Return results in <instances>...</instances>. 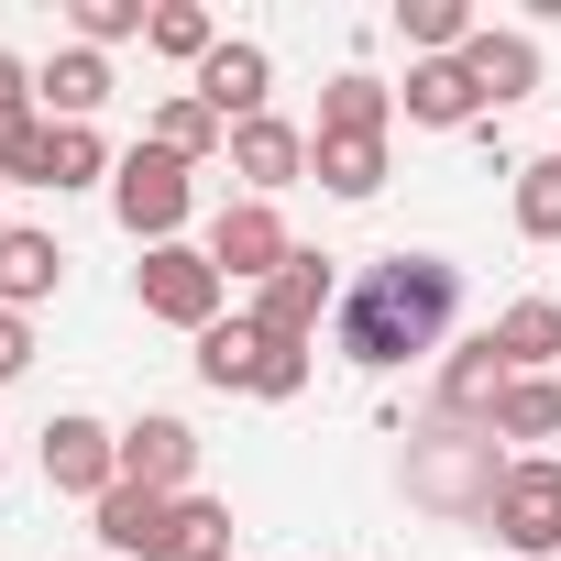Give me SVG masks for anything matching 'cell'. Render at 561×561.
<instances>
[{"label": "cell", "mask_w": 561, "mask_h": 561, "mask_svg": "<svg viewBox=\"0 0 561 561\" xmlns=\"http://www.w3.org/2000/svg\"><path fill=\"white\" fill-rule=\"evenodd\" d=\"M451 320H462V264L451 253H375L331 309V342H342V364L397 375V364L451 353Z\"/></svg>", "instance_id": "cell-1"}, {"label": "cell", "mask_w": 561, "mask_h": 561, "mask_svg": "<svg viewBox=\"0 0 561 561\" xmlns=\"http://www.w3.org/2000/svg\"><path fill=\"white\" fill-rule=\"evenodd\" d=\"M408 451H397V495L419 506V517H440V528H484L495 517V495H506V440L484 430V419H419V430H397Z\"/></svg>", "instance_id": "cell-2"}, {"label": "cell", "mask_w": 561, "mask_h": 561, "mask_svg": "<svg viewBox=\"0 0 561 561\" xmlns=\"http://www.w3.org/2000/svg\"><path fill=\"white\" fill-rule=\"evenodd\" d=\"M111 220L154 253V242H187V220H198V165H176V154H154V144H133L122 154V176H111Z\"/></svg>", "instance_id": "cell-3"}, {"label": "cell", "mask_w": 561, "mask_h": 561, "mask_svg": "<svg viewBox=\"0 0 561 561\" xmlns=\"http://www.w3.org/2000/svg\"><path fill=\"white\" fill-rule=\"evenodd\" d=\"M198 253L220 264V287H275L287 253H298V231H287V209H275V198H220Z\"/></svg>", "instance_id": "cell-4"}, {"label": "cell", "mask_w": 561, "mask_h": 561, "mask_svg": "<svg viewBox=\"0 0 561 561\" xmlns=\"http://www.w3.org/2000/svg\"><path fill=\"white\" fill-rule=\"evenodd\" d=\"M133 298H144V320H165V331H187V342H198V331L220 320V298H231V287H220V264H209L198 242H154V253L133 264Z\"/></svg>", "instance_id": "cell-5"}, {"label": "cell", "mask_w": 561, "mask_h": 561, "mask_svg": "<svg viewBox=\"0 0 561 561\" xmlns=\"http://www.w3.org/2000/svg\"><path fill=\"white\" fill-rule=\"evenodd\" d=\"M34 451H45V484H56V495H78V506H100V495L122 484V430H111V419H89V408H56Z\"/></svg>", "instance_id": "cell-6"}, {"label": "cell", "mask_w": 561, "mask_h": 561, "mask_svg": "<svg viewBox=\"0 0 561 561\" xmlns=\"http://www.w3.org/2000/svg\"><path fill=\"white\" fill-rule=\"evenodd\" d=\"M517 561H561V462L550 451H517L506 462V495H495V517H484Z\"/></svg>", "instance_id": "cell-7"}, {"label": "cell", "mask_w": 561, "mask_h": 561, "mask_svg": "<svg viewBox=\"0 0 561 561\" xmlns=\"http://www.w3.org/2000/svg\"><path fill=\"white\" fill-rule=\"evenodd\" d=\"M342 309V264L331 253H287V275H275V287H253V331L264 342H320V320Z\"/></svg>", "instance_id": "cell-8"}, {"label": "cell", "mask_w": 561, "mask_h": 561, "mask_svg": "<svg viewBox=\"0 0 561 561\" xmlns=\"http://www.w3.org/2000/svg\"><path fill=\"white\" fill-rule=\"evenodd\" d=\"M220 165L242 176V198H287V187L309 176V133H298L287 111H264V122H231V144H220Z\"/></svg>", "instance_id": "cell-9"}, {"label": "cell", "mask_w": 561, "mask_h": 561, "mask_svg": "<svg viewBox=\"0 0 561 561\" xmlns=\"http://www.w3.org/2000/svg\"><path fill=\"white\" fill-rule=\"evenodd\" d=\"M122 484H154V495H198V430L176 408H144L122 430Z\"/></svg>", "instance_id": "cell-10"}, {"label": "cell", "mask_w": 561, "mask_h": 561, "mask_svg": "<svg viewBox=\"0 0 561 561\" xmlns=\"http://www.w3.org/2000/svg\"><path fill=\"white\" fill-rule=\"evenodd\" d=\"M187 89L220 111V133H231V122H264V111H275V56H264L253 34H220V56H209Z\"/></svg>", "instance_id": "cell-11"}, {"label": "cell", "mask_w": 561, "mask_h": 561, "mask_svg": "<svg viewBox=\"0 0 561 561\" xmlns=\"http://www.w3.org/2000/svg\"><path fill=\"white\" fill-rule=\"evenodd\" d=\"M397 122H408V133H473V122H484V89L462 78V56H419V67L397 78Z\"/></svg>", "instance_id": "cell-12"}, {"label": "cell", "mask_w": 561, "mask_h": 561, "mask_svg": "<svg viewBox=\"0 0 561 561\" xmlns=\"http://www.w3.org/2000/svg\"><path fill=\"white\" fill-rule=\"evenodd\" d=\"M462 78L484 89V122H495V111H517V100L539 89V34H517V23H473Z\"/></svg>", "instance_id": "cell-13"}, {"label": "cell", "mask_w": 561, "mask_h": 561, "mask_svg": "<svg viewBox=\"0 0 561 561\" xmlns=\"http://www.w3.org/2000/svg\"><path fill=\"white\" fill-rule=\"evenodd\" d=\"M517 375H506V353H495V331H462L451 353H440V386H430V408L440 419H484L495 430V397H506Z\"/></svg>", "instance_id": "cell-14"}, {"label": "cell", "mask_w": 561, "mask_h": 561, "mask_svg": "<svg viewBox=\"0 0 561 561\" xmlns=\"http://www.w3.org/2000/svg\"><path fill=\"white\" fill-rule=\"evenodd\" d=\"M89 528H100L111 561H165V539H176V495H154V484H111V495L89 506Z\"/></svg>", "instance_id": "cell-15"}, {"label": "cell", "mask_w": 561, "mask_h": 561, "mask_svg": "<svg viewBox=\"0 0 561 561\" xmlns=\"http://www.w3.org/2000/svg\"><path fill=\"white\" fill-rule=\"evenodd\" d=\"M56 287H67V242H56L45 220H12V231H0V309L34 320Z\"/></svg>", "instance_id": "cell-16"}, {"label": "cell", "mask_w": 561, "mask_h": 561, "mask_svg": "<svg viewBox=\"0 0 561 561\" xmlns=\"http://www.w3.org/2000/svg\"><path fill=\"white\" fill-rule=\"evenodd\" d=\"M111 89H122V78H111V56H89V45H56V56L34 67V111H45V122H100Z\"/></svg>", "instance_id": "cell-17"}, {"label": "cell", "mask_w": 561, "mask_h": 561, "mask_svg": "<svg viewBox=\"0 0 561 561\" xmlns=\"http://www.w3.org/2000/svg\"><path fill=\"white\" fill-rule=\"evenodd\" d=\"M309 176H320V198H375L386 187V133H309Z\"/></svg>", "instance_id": "cell-18"}, {"label": "cell", "mask_w": 561, "mask_h": 561, "mask_svg": "<svg viewBox=\"0 0 561 561\" xmlns=\"http://www.w3.org/2000/svg\"><path fill=\"white\" fill-rule=\"evenodd\" d=\"M484 331H495L506 375H561V298H506Z\"/></svg>", "instance_id": "cell-19"}, {"label": "cell", "mask_w": 561, "mask_h": 561, "mask_svg": "<svg viewBox=\"0 0 561 561\" xmlns=\"http://www.w3.org/2000/svg\"><path fill=\"white\" fill-rule=\"evenodd\" d=\"M144 144H154V154H176V165H220V144H231V133H220V111H209L198 89H165V100H154V122H144Z\"/></svg>", "instance_id": "cell-20"}, {"label": "cell", "mask_w": 561, "mask_h": 561, "mask_svg": "<svg viewBox=\"0 0 561 561\" xmlns=\"http://www.w3.org/2000/svg\"><path fill=\"white\" fill-rule=\"evenodd\" d=\"M264 331H253V309H231V320H209L198 331V386H220V397H253V375H264Z\"/></svg>", "instance_id": "cell-21"}, {"label": "cell", "mask_w": 561, "mask_h": 561, "mask_svg": "<svg viewBox=\"0 0 561 561\" xmlns=\"http://www.w3.org/2000/svg\"><path fill=\"white\" fill-rule=\"evenodd\" d=\"M320 133H397V89H386L375 67H342V78L320 89Z\"/></svg>", "instance_id": "cell-22"}, {"label": "cell", "mask_w": 561, "mask_h": 561, "mask_svg": "<svg viewBox=\"0 0 561 561\" xmlns=\"http://www.w3.org/2000/svg\"><path fill=\"white\" fill-rule=\"evenodd\" d=\"M122 176V154L100 144V122H56V144H45V187L67 198V187H111Z\"/></svg>", "instance_id": "cell-23"}, {"label": "cell", "mask_w": 561, "mask_h": 561, "mask_svg": "<svg viewBox=\"0 0 561 561\" xmlns=\"http://www.w3.org/2000/svg\"><path fill=\"white\" fill-rule=\"evenodd\" d=\"M506 220H517V242H561V154H528L506 176Z\"/></svg>", "instance_id": "cell-24"}, {"label": "cell", "mask_w": 561, "mask_h": 561, "mask_svg": "<svg viewBox=\"0 0 561 561\" xmlns=\"http://www.w3.org/2000/svg\"><path fill=\"white\" fill-rule=\"evenodd\" d=\"M144 45H154L165 67H187V78H198V67L220 56V23L198 12V0H154V23H144Z\"/></svg>", "instance_id": "cell-25"}, {"label": "cell", "mask_w": 561, "mask_h": 561, "mask_svg": "<svg viewBox=\"0 0 561 561\" xmlns=\"http://www.w3.org/2000/svg\"><path fill=\"white\" fill-rule=\"evenodd\" d=\"M495 440H561V375H517L495 397Z\"/></svg>", "instance_id": "cell-26"}, {"label": "cell", "mask_w": 561, "mask_h": 561, "mask_svg": "<svg viewBox=\"0 0 561 561\" xmlns=\"http://www.w3.org/2000/svg\"><path fill=\"white\" fill-rule=\"evenodd\" d=\"M144 23H154V0H67V45H89V56L133 45Z\"/></svg>", "instance_id": "cell-27"}, {"label": "cell", "mask_w": 561, "mask_h": 561, "mask_svg": "<svg viewBox=\"0 0 561 561\" xmlns=\"http://www.w3.org/2000/svg\"><path fill=\"white\" fill-rule=\"evenodd\" d=\"M397 34H408V67H419V56H462V45H473V12H462V0H408Z\"/></svg>", "instance_id": "cell-28"}, {"label": "cell", "mask_w": 561, "mask_h": 561, "mask_svg": "<svg viewBox=\"0 0 561 561\" xmlns=\"http://www.w3.org/2000/svg\"><path fill=\"white\" fill-rule=\"evenodd\" d=\"M165 561H231V506L220 495H176V539Z\"/></svg>", "instance_id": "cell-29"}, {"label": "cell", "mask_w": 561, "mask_h": 561, "mask_svg": "<svg viewBox=\"0 0 561 561\" xmlns=\"http://www.w3.org/2000/svg\"><path fill=\"white\" fill-rule=\"evenodd\" d=\"M45 144H56L45 111H12V122H0V187H45Z\"/></svg>", "instance_id": "cell-30"}, {"label": "cell", "mask_w": 561, "mask_h": 561, "mask_svg": "<svg viewBox=\"0 0 561 561\" xmlns=\"http://www.w3.org/2000/svg\"><path fill=\"white\" fill-rule=\"evenodd\" d=\"M253 397H264V408L309 397V342H275V353H264V375H253Z\"/></svg>", "instance_id": "cell-31"}, {"label": "cell", "mask_w": 561, "mask_h": 561, "mask_svg": "<svg viewBox=\"0 0 561 561\" xmlns=\"http://www.w3.org/2000/svg\"><path fill=\"white\" fill-rule=\"evenodd\" d=\"M23 364H34V320H23V309H0V386H12Z\"/></svg>", "instance_id": "cell-32"}, {"label": "cell", "mask_w": 561, "mask_h": 561, "mask_svg": "<svg viewBox=\"0 0 561 561\" xmlns=\"http://www.w3.org/2000/svg\"><path fill=\"white\" fill-rule=\"evenodd\" d=\"M12 111H34V67H23L12 45H0V122H12Z\"/></svg>", "instance_id": "cell-33"}, {"label": "cell", "mask_w": 561, "mask_h": 561, "mask_svg": "<svg viewBox=\"0 0 561 561\" xmlns=\"http://www.w3.org/2000/svg\"><path fill=\"white\" fill-rule=\"evenodd\" d=\"M0 231H12V187H0Z\"/></svg>", "instance_id": "cell-34"}, {"label": "cell", "mask_w": 561, "mask_h": 561, "mask_svg": "<svg viewBox=\"0 0 561 561\" xmlns=\"http://www.w3.org/2000/svg\"><path fill=\"white\" fill-rule=\"evenodd\" d=\"M320 561H353V550H320Z\"/></svg>", "instance_id": "cell-35"}, {"label": "cell", "mask_w": 561, "mask_h": 561, "mask_svg": "<svg viewBox=\"0 0 561 561\" xmlns=\"http://www.w3.org/2000/svg\"><path fill=\"white\" fill-rule=\"evenodd\" d=\"M0 473H12V451H0Z\"/></svg>", "instance_id": "cell-36"}, {"label": "cell", "mask_w": 561, "mask_h": 561, "mask_svg": "<svg viewBox=\"0 0 561 561\" xmlns=\"http://www.w3.org/2000/svg\"><path fill=\"white\" fill-rule=\"evenodd\" d=\"M550 154H561V144H550Z\"/></svg>", "instance_id": "cell-37"}]
</instances>
